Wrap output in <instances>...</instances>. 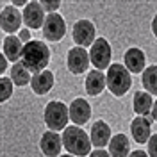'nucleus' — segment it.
I'll return each mask as SVG.
<instances>
[{
  "label": "nucleus",
  "mask_w": 157,
  "mask_h": 157,
  "mask_svg": "<svg viewBox=\"0 0 157 157\" xmlns=\"http://www.w3.org/2000/svg\"><path fill=\"white\" fill-rule=\"evenodd\" d=\"M84 88H86V93L89 97H97L100 95L104 89L107 88L105 84V73L100 71V70H93L86 75V82H84Z\"/></svg>",
  "instance_id": "4468645a"
},
{
  "label": "nucleus",
  "mask_w": 157,
  "mask_h": 157,
  "mask_svg": "<svg viewBox=\"0 0 157 157\" xmlns=\"http://www.w3.org/2000/svg\"><path fill=\"white\" fill-rule=\"evenodd\" d=\"M89 157H111V154L105 152L104 148H97V150H93V152L89 154Z\"/></svg>",
  "instance_id": "bb28decb"
},
{
  "label": "nucleus",
  "mask_w": 157,
  "mask_h": 157,
  "mask_svg": "<svg viewBox=\"0 0 157 157\" xmlns=\"http://www.w3.org/2000/svg\"><path fill=\"white\" fill-rule=\"evenodd\" d=\"M89 63H91V59H89V54L86 52V48H82V47L70 48L68 56H66V66L73 75H80V73L88 71Z\"/></svg>",
  "instance_id": "423d86ee"
},
{
  "label": "nucleus",
  "mask_w": 157,
  "mask_h": 157,
  "mask_svg": "<svg viewBox=\"0 0 157 157\" xmlns=\"http://www.w3.org/2000/svg\"><path fill=\"white\" fill-rule=\"evenodd\" d=\"M11 80H13L14 86H27L30 80H32L30 71L25 68V64L21 61L13 64V68H11Z\"/></svg>",
  "instance_id": "412c9836"
},
{
  "label": "nucleus",
  "mask_w": 157,
  "mask_h": 157,
  "mask_svg": "<svg viewBox=\"0 0 157 157\" xmlns=\"http://www.w3.org/2000/svg\"><path fill=\"white\" fill-rule=\"evenodd\" d=\"M59 157H73L71 154H66V155H59Z\"/></svg>",
  "instance_id": "473e14b6"
},
{
  "label": "nucleus",
  "mask_w": 157,
  "mask_h": 157,
  "mask_svg": "<svg viewBox=\"0 0 157 157\" xmlns=\"http://www.w3.org/2000/svg\"><path fill=\"white\" fill-rule=\"evenodd\" d=\"M123 61H125V68L130 71V73H143L145 71V52L141 48H128L125 54H123Z\"/></svg>",
  "instance_id": "ddd939ff"
},
{
  "label": "nucleus",
  "mask_w": 157,
  "mask_h": 157,
  "mask_svg": "<svg viewBox=\"0 0 157 157\" xmlns=\"http://www.w3.org/2000/svg\"><path fill=\"white\" fill-rule=\"evenodd\" d=\"M18 38H20L21 43H29V41H32V39H30V30L29 29H21L20 34H18Z\"/></svg>",
  "instance_id": "a878e982"
},
{
  "label": "nucleus",
  "mask_w": 157,
  "mask_h": 157,
  "mask_svg": "<svg viewBox=\"0 0 157 157\" xmlns=\"http://www.w3.org/2000/svg\"><path fill=\"white\" fill-rule=\"evenodd\" d=\"M89 139L97 148H104L105 145H109V141H111V128H109V125L105 121H102V120L95 121L93 127H91Z\"/></svg>",
  "instance_id": "2eb2a0df"
},
{
  "label": "nucleus",
  "mask_w": 157,
  "mask_h": 157,
  "mask_svg": "<svg viewBox=\"0 0 157 157\" xmlns=\"http://www.w3.org/2000/svg\"><path fill=\"white\" fill-rule=\"evenodd\" d=\"M141 82H143V88L147 89V93L150 95H157V66H148L145 71H143V77H141Z\"/></svg>",
  "instance_id": "4be33fe9"
},
{
  "label": "nucleus",
  "mask_w": 157,
  "mask_h": 157,
  "mask_svg": "<svg viewBox=\"0 0 157 157\" xmlns=\"http://www.w3.org/2000/svg\"><path fill=\"white\" fill-rule=\"evenodd\" d=\"M130 132H132V137H134L136 143H148V139H150V132H152V128H150V121H148L145 116L134 118L132 123H130Z\"/></svg>",
  "instance_id": "f3484780"
},
{
  "label": "nucleus",
  "mask_w": 157,
  "mask_h": 157,
  "mask_svg": "<svg viewBox=\"0 0 157 157\" xmlns=\"http://www.w3.org/2000/svg\"><path fill=\"white\" fill-rule=\"evenodd\" d=\"M73 41L77 47H89L95 43V25L89 20H78L73 25Z\"/></svg>",
  "instance_id": "6e6552de"
},
{
  "label": "nucleus",
  "mask_w": 157,
  "mask_h": 157,
  "mask_svg": "<svg viewBox=\"0 0 157 157\" xmlns=\"http://www.w3.org/2000/svg\"><path fill=\"white\" fill-rule=\"evenodd\" d=\"M30 88L36 95H47L50 89L54 88V73L52 71H39L32 75L30 80Z\"/></svg>",
  "instance_id": "dca6fc26"
},
{
  "label": "nucleus",
  "mask_w": 157,
  "mask_h": 157,
  "mask_svg": "<svg viewBox=\"0 0 157 157\" xmlns=\"http://www.w3.org/2000/svg\"><path fill=\"white\" fill-rule=\"evenodd\" d=\"M152 105H154V100L152 95L147 91H136L134 95V113L139 116H148L152 113Z\"/></svg>",
  "instance_id": "aec40b11"
},
{
  "label": "nucleus",
  "mask_w": 157,
  "mask_h": 157,
  "mask_svg": "<svg viewBox=\"0 0 157 157\" xmlns=\"http://www.w3.org/2000/svg\"><path fill=\"white\" fill-rule=\"evenodd\" d=\"M105 84L114 97H123L132 86L130 71L125 68V64H118V63L111 64L105 73Z\"/></svg>",
  "instance_id": "7ed1b4c3"
},
{
  "label": "nucleus",
  "mask_w": 157,
  "mask_h": 157,
  "mask_svg": "<svg viewBox=\"0 0 157 157\" xmlns=\"http://www.w3.org/2000/svg\"><path fill=\"white\" fill-rule=\"evenodd\" d=\"M128 157H148L147 152H143V150H134V152H130Z\"/></svg>",
  "instance_id": "cd10ccee"
},
{
  "label": "nucleus",
  "mask_w": 157,
  "mask_h": 157,
  "mask_svg": "<svg viewBox=\"0 0 157 157\" xmlns=\"http://www.w3.org/2000/svg\"><path fill=\"white\" fill-rule=\"evenodd\" d=\"M21 14H23V21H25L27 29H43L47 14H45L39 2H29Z\"/></svg>",
  "instance_id": "1a4fd4ad"
},
{
  "label": "nucleus",
  "mask_w": 157,
  "mask_h": 157,
  "mask_svg": "<svg viewBox=\"0 0 157 157\" xmlns=\"http://www.w3.org/2000/svg\"><path fill=\"white\" fill-rule=\"evenodd\" d=\"M21 63L25 64V68L29 71H34V73L45 71V68L50 63V48L43 41L32 39L29 43H25V47H23Z\"/></svg>",
  "instance_id": "f257e3e1"
},
{
  "label": "nucleus",
  "mask_w": 157,
  "mask_h": 157,
  "mask_svg": "<svg viewBox=\"0 0 157 157\" xmlns=\"http://www.w3.org/2000/svg\"><path fill=\"white\" fill-rule=\"evenodd\" d=\"M152 118H154V121H157V100H154V105H152Z\"/></svg>",
  "instance_id": "c85d7f7f"
},
{
  "label": "nucleus",
  "mask_w": 157,
  "mask_h": 157,
  "mask_svg": "<svg viewBox=\"0 0 157 157\" xmlns=\"http://www.w3.org/2000/svg\"><path fill=\"white\" fill-rule=\"evenodd\" d=\"M23 47H25V43H21L20 38L7 36L4 39V56L13 63H18V61H21V56H23Z\"/></svg>",
  "instance_id": "a211bd4d"
},
{
  "label": "nucleus",
  "mask_w": 157,
  "mask_h": 157,
  "mask_svg": "<svg viewBox=\"0 0 157 157\" xmlns=\"http://www.w3.org/2000/svg\"><path fill=\"white\" fill-rule=\"evenodd\" d=\"M0 89H2V95H0V102H6L9 100L11 93H13V80L7 77L0 78Z\"/></svg>",
  "instance_id": "5701e85b"
},
{
  "label": "nucleus",
  "mask_w": 157,
  "mask_h": 157,
  "mask_svg": "<svg viewBox=\"0 0 157 157\" xmlns=\"http://www.w3.org/2000/svg\"><path fill=\"white\" fill-rule=\"evenodd\" d=\"M148 157H157V134L150 136L148 139Z\"/></svg>",
  "instance_id": "393cba45"
},
{
  "label": "nucleus",
  "mask_w": 157,
  "mask_h": 157,
  "mask_svg": "<svg viewBox=\"0 0 157 157\" xmlns=\"http://www.w3.org/2000/svg\"><path fill=\"white\" fill-rule=\"evenodd\" d=\"M6 68H7V57H6V56H2V57H0V70L4 71Z\"/></svg>",
  "instance_id": "c756f323"
},
{
  "label": "nucleus",
  "mask_w": 157,
  "mask_h": 157,
  "mask_svg": "<svg viewBox=\"0 0 157 157\" xmlns=\"http://www.w3.org/2000/svg\"><path fill=\"white\" fill-rule=\"evenodd\" d=\"M63 136H59L57 132L54 130H47L43 136H41V141H39V148L41 152L47 157H57L63 150Z\"/></svg>",
  "instance_id": "9d476101"
},
{
  "label": "nucleus",
  "mask_w": 157,
  "mask_h": 157,
  "mask_svg": "<svg viewBox=\"0 0 157 157\" xmlns=\"http://www.w3.org/2000/svg\"><path fill=\"white\" fill-rule=\"evenodd\" d=\"M128 137L125 134H114L109 141V154L111 157H128Z\"/></svg>",
  "instance_id": "6ab92c4d"
},
{
  "label": "nucleus",
  "mask_w": 157,
  "mask_h": 157,
  "mask_svg": "<svg viewBox=\"0 0 157 157\" xmlns=\"http://www.w3.org/2000/svg\"><path fill=\"white\" fill-rule=\"evenodd\" d=\"M63 145L68 150L71 155L75 157H86L91 154V139L89 136L78 127V125H73V127H66L63 130Z\"/></svg>",
  "instance_id": "f03ea898"
},
{
  "label": "nucleus",
  "mask_w": 157,
  "mask_h": 157,
  "mask_svg": "<svg viewBox=\"0 0 157 157\" xmlns=\"http://www.w3.org/2000/svg\"><path fill=\"white\" fill-rule=\"evenodd\" d=\"M23 21V14L20 13L13 4L11 6H6L2 14H0V27L6 30V32H14V30L20 29Z\"/></svg>",
  "instance_id": "9b49d317"
},
{
  "label": "nucleus",
  "mask_w": 157,
  "mask_h": 157,
  "mask_svg": "<svg viewBox=\"0 0 157 157\" xmlns=\"http://www.w3.org/2000/svg\"><path fill=\"white\" fill-rule=\"evenodd\" d=\"M66 34V23L61 14H47V20L43 23V36L48 41H61Z\"/></svg>",
  "instance_id": "0eeeda50"
},
{
  "label": "nucleus",
  "mask_w": 157,
  "mask_h": 157,
  "mask_svg": "<svg viewBox=\"0 0 157 157\" xmlns=\"http://www.w3.org/2000/svg\"><path fill=\"white\" fill-rule=\"evenodd\" d=\"M43 118H45V123H47V127L50 130H54V132L64 130L70 120V107L63 102L52 100V102L47 104Z\"/></svg>",
  "instance_id": "20e7f679"
},
{
  "label": "nucleus",
  "mask_w": 157,
  "mask_h": 157,
  "mask_svg": "<svg viewBox=\"0 0 157 157\" xmlns=\"http://www.w3.org/2000/svg\"><path fill=\"white\" fill-rule=\"evenodd\" d=\"M70 118L75 125H84L91 118V105L84 98H75L70 104Z\"/></svg>",
  "instance_id": "f8f14e48"
},
{
  "label": "nucleus",
  "mask_w": 157,
  "mask_h": 157,
  "mask_svg": "<svg viewBox=\"0 0 157 157\" xmlns=\"http://www.w3.org/2000/svg\"><path fill=\"white\" fill-rule=\"evenodd\" d=\"M13 6H14V7H20V6H27V4H25V0H14Z\"/></svg>",
  "instance_id": "2f4dec72"
},
{
  "label": "nucleus",
  "mask_w": 157,
  "mask_h": 157,
  "mask_svg": "<svg viewBox=\"0 0 157 157\" xmlns=\"http://www.w3.org/2000/svg\"><path fill=\"white\" fill-rule=\"evenodd\" d=\"M89 59H91L93 66L100 71H104L111 66V45L107 43V39L104 38L95 39V43L91 45Z\"/></svg>",
  "instance_id": "39448f33"
},
{
  "label": "nucleus",
  "mask_w": 157,
  "mask_h": 157,
  "mask_svg": "<svg viewBox=\"0 0 157 157\" xmlns=\"http://www.w3.org/2000/svg\"><path fill=\"white\" fill-rule=\"evenodd\" d=\"M39 4H41L43 11H47L48 14H54V13L61 7V2H59V0H56V2H47V0H41Z\"/></svg>",
  "instance_id": "b1692460"
},
{
  "label": "nucleus",
  "mask_w": 157,
  "mask_h": 157,
  "mask_svg": "<svg viewBox=\"0 0 157 157\" xmlns=\"http://www.w3.org/2000/svg\"><path fill=\"white\" fill-rule=\"evenodd\" d=\"M152 32H154V36L157 38V14L154 16V20H152Z\"/></svg>",
  "instance_id": "7c9ffc66"
}]
</instances>
